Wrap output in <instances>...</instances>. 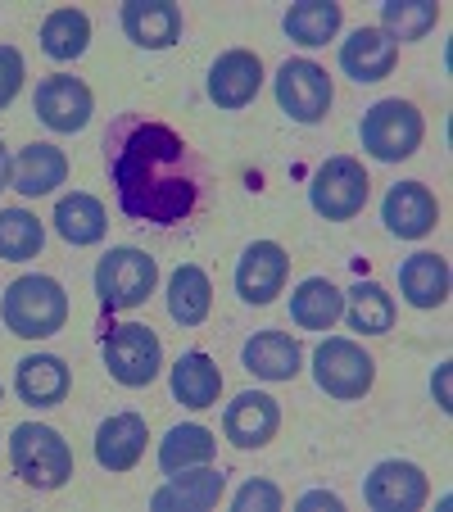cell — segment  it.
<instances>
[{"instance_id": "obj_1", "label": "cell", "mask_w": 453, "mask_h": 512, "mask_svg": "<svg viewBox=\"0 0 453 512\" xmlns=\"http://www.w3.org/2000/svg\"><path fill=\"white\" fill-rule=\"evenodd\" d=\"M109 182L118 209L136 223L173 227L186 223L200 204V164L182 132L141 114H123L105 136Z\"/></svg>"}, {"instance_id": "obj_2", "label": "cell", "mask_w": 453, "mask_h": 512, "mask_svg": "<svg viewBox=\"0 0 453 512\" xmlns=\"http://www.w3.org/2000/svg\"><path fill=\"white\" fill-rule=\"evenodd\" d=\"M0 318L14 336L23 340H46L55 331H64L68 322V295L55 277L46 272H32V277H19L5 286L0 295Z\"/></svg>"}, {"instance_id": "obj_3", "label": "cell", "mask_w": 453, "mask_h": 512, "mask_svg": "<svg viewBox=\"0 0 453 512\" xmlns=\"http://www.w3.org/2000/svg\"><path fill=\"white\" fill-rule=\"evenodd\" d=\"M159 286V263L136 245H118L105 259L96 263V295H100V313H127L141 309Z\"/></svg>"}, {"instance_id": "obj_4", "label": "cell", "mask_w": 453, "mask_h": 512, "mask_svg": "<svg viewBox=\"0 0 453 512\" xmlns=\"http://www.w3.org/2000/svg\"><path fill=\"white\" fill-rule=\"evenodd\" d=\"M10 463L19 472V481L32 485V490H59L73 476V449L55 426L23 422L10 435Z\"/></svg>"}, {"instance_id": "obj_5", "label": "cell", "mask_w": 453, "mask_h": 512, "mask_svg": "<svg viewBox=\"0 0 453 512\" xmlns=\"http://www.w3.org/2000/svg\"><path fill=\"white\" fill-rule=\"evenodd\" d=\"M422 114H417L413 100H376L372 109L358 123V136H363V150L381 164H399L422 145Z\"/></svg>"}, {"instance_id": "obj_6", "label": "cell", "mask_w": 453, "mask_h": 512, "mask_svg": "<svg viewBox=\"0 0 453 512\" xmlns=\"http://www.w3.org/2000/svg\"><path fill=\"white\" fill-rule=\"evenodd\" d=\"M100 354H105L109 377H114L118 386H127V390L150 386V381L159 377V368H164V345H159V336L150 327H141V322L109 327Z\"/></svg>"}, {"instance_id": "obj_7", "label": "cell", "mask_w": 453, "mask_h": 512, "mask_svg": "<svg viewBox=\"0 0 453 512\" xmlns=\"http://www.w3.org/2000/svg\"><path fill=\"white\" fill-rule=\"evenodd\" d=\"M313 381L331 399H363L376 381V358L358 340L327 336L313 349Z\"/></svg>"}, {"instance_id": "obj_8", "label": "cell", "mask_w": 453, "mask_h": 512, "mask_svg": "<svg viewBox=\"0 0 453 512\" xmlns=\"http://www.w3.org/2000/svg\"><path fill=\"white\" fill-rule=\"evenodd\" d=\"M367 173L358 159L349 155H331L327 164L313 173V186H309V204L313 213H322L327 223H349L354 213H363L367 204Z\"/></svg>"}, {"instance_id": "obj_9", "label": "cell", "mask_w": 453, "mask_h": 512, "mask_svg": "<svg viewBox=\"0 0 453 512\" xmlns=\"http://www.w3.org/2000/svg\"><path fill=\"white\" fill-rule=\"evenodd\" d=\"M277 105L295 123H322L331 109V78L313 59H286L277 68Z\"/></svg>"}, {"instance_id": "obj_10", "label": "cell", "mask_w": 453, "mask_h": 512, "mask_svg": "<svg viewBox=\"0 0 453 512\" xmlns=\"http://www.w3.org/2000/svg\"><path fill=\"white\" fill-rule=\"evenodd\" d=\"M363 499L376 512H417L426 503V472L404 458H386L363 481Z\"/></svg>"}, {"instance_id": "obj_11", "label": "cell", "mask_w": 453, "mask_h": 512, "mask_svg": "<svg viewBox=\"0 0 453 512\" xmlns=\"http://www.w3.org/2000/svg\"><path fill=\"white\" fill-rule=\"evenodd\" d=\"M91 114H96V96L82 78L55 73L37 87V118L50 132H82L91 123Z\"/></svg>"}, {"instance_id": "obj_12", "label": "cell", "mask_w": 453, "mask_h": 512, "mask_svg": "<svg viewBox=\"0 0 453 512\" xmlns=\"http://www.w3.org/2000/svg\"><path fill=\"white\" fill-rule=\"evenodd\" d=\"M286 272H290V259L277 241H254L241 254V263H236V295L245 304H254V309H263V304H272L281 295Z\"/></svg>"}, {"instance_id": "obj_13", "label": "cell", "mask_w": 453, "mask_h": 512, "mask_svg": "<svg viewBox=\"0 0 453 512\" xmlns=\"http://www.w3.org/2000/svg\"><path fill=\"white\" fill-rule=\"evenodd\" d=\"M381 218H386V227L399 241H422V236L435 232V223H440V204H435L431 186L399 182V186H390L386 200H381Z\"/></svg>"}, {"instance_id": "obj_14", "label": "cell", "mask_w": 453, "mask_h": 512, "mask_svg": "<svg viewBox=\"0 0 453 512\" xmlns=\"http://www.w3.org/2000/svg\"><path fill=\"white\" fill-rule=\"evenodd\" d=\"M281 426V408L272 395H263V390H245V395H236L232 404H227V413H222V431H227V440H232L236 449H263L277 435Z\"/></svg>"}, {"instance_id": "obj_15", "label": "cell", "mask_w": 453, "mask_h": 512, "mask_svg": "<svg viewBox=\"0 0 453 512\" xmlns=\"http://www.w3.org/2000/svg\"><path fill=\"white\" fill-rule=\"evenodd\" d=\"M263 87V59L254 50H227L209 68V100L218 109H241Z\"/></svg>"}, {"instance_id": "obj_16", "label": "cell", "mask_w": 453, "mask_h": 512, "mask_svg": "<svg viewBox=\"0 0 453 512\" xmlns=\"http://www.w3.org/2000/svg\"><path fill=\"white\" fill-rule=\"evenodd\" d=\"M123 32L141 50H168L182 37V10H177L173 0H127Z\"/></svg>"}, {"instance_id": "obj_17", "label": "cell", "mask_w": 453, "mask_h": 512, "mask_svg": "<svg viewBox=\"0 0 453 512\" xmlns=\"http://www.w3.org/2000/svg\"><path fill=\"white\" fill-rule=\"evenodd\" d=\"M68 177V159L59 145L50 141H32L19 150V159L10 164V182L19 195H28V200H41V195H50L55 186H64Z\"/></svg>"}, {"instance_id": "obj_18", "label": "cell", "mask_w": 453, "mask_h": 512, "mask_svg": "<svg viewBox=\"0 0 453 512\" xmlns=\"http://www.w3.org/2000/svg\"><path fill=\"white\" fill-rule=\"evenodd\" d=\"M395 59H399V46L381 28H358L354 37L340 46V68H345L358 87L390 78V73H395Z\"/></svg>"}, {"instance_id": "obj_19", "label": "cell", "mask_w": 453, "mask_h": 512, "mask_svg": "<svg viewBox=\"0 0 453 512\" xmlns=\"http://www.w3.org/2000/svg\"><path fill=\"white\" fill-rule=\"evenodd\" d=\"M145 440H150L145 417L114 413L109 422H100V431H96V463L109 467V472H127V467L141 463Z\"/></svg>"}, {"instance_id": "obj_20", "label": "cell", "mask_w": 453, "mask_h": 512, "mask_svg": "<svg viewBox=\"0 0 453 512\" xmlns=\"http://www.w3.org/2000/svg\"><path fill=\"white\" fill-rule=\"evenodd\" d=\"M68 386H73V377H68L64 358H55V354H28L19 363V372H14V390H19V399L32 408L64 404Z\"/></svg>"}, {"instance_id": "obj_21", "label": "cell", "mask_w": 453, "mask_h": 512, "mask_svg": "<svg viewBox=\"0 0 453 512\" xmlns=\"http://www.w3.org/2000/svg\"><path fill=\"white\" fill-rule=\"evenodd\" d=\"M222 490H227V476L213 472V467H200V472H173V481L164 490L150 494V508H182V512H209L218 508Z\"/></svg>"}, {"instance_id": "obj_22", "label": "cell", "mask_w": 453, "mask_h": 512, "mask_svg": "<svg viewBox=\"0 0 453 512\" xmlns=\"http://www.w3.org/2000/svg\"><path fill=\"white\" fill-rule=\"evenodd\" d=\"M241 358H245V368L263 381H290L299 372V363H304L299 340H290L286 331H254V336L245 340Z\"/></svg>"}, {"instance_id": "obj_23", "label": "cell", "mask_w": 453, "mask_h": 512, "mask_svg": "<svg viewBox=\"0 0 453 512\" xmlns=\"http://www.w3.org/2000/svg\"><path fill=\"white\" fill-rule=\"evenodd\" d=\"M345 313V290H336V281L327 277H309L299 281L295 295H290V318L304 331H331Z\"/></svg>"}, {"instance_id": "obj_24", "label": "cell", "mask_w": 453, "mask_h": 512, "mask_svg": "<svg viewBox=\"0 0 453 512\" xmlns=\"http://www.w3.org/2000/svg\"><path fill=\"white\" fill-rule=\"evenodd\" d=\"M399 290L413 309H440L449 300V263L440 254H413L399 268Z\"/></svg>"}, {"instance_id": "obj_25", "label": "cell", "mask_w": 453, "mask_h": 512, "mask_svg": "<svg viewBox=\"0 0 453 512\" xmlns=\"http://www.w3.org/2000/svg\"><path fill=\"white\" fill-rule=\"evenodd\" d=\"M105 227H109V218H105V204H100L96 195L73 191V195H64V200L55 204V232L64 236L68 245L105 241Z\"/></svg>"}, {"instance_id": "obj_26", "label": "cell", "mask_w": 453, "mask_h": 512, "mask_svg": "<svg viewBox=\"0 0 453 512\" xmlns=\"http://www.w3.org/2000/svg\"><path fill=\"white\" fill-rule=\"evenodd\" d=\"M173 395L182 399L186 408H213L222 395V372L209 354L191 349L173 363Z\"/></svg>"}, {"instance_id": "obj_27", "label": "cell", "mask_w": 453, "mask_h": 512, "mask_svg": "<svg viewBox=\"0 0 453 512\" xmlns=\"http://www.w3.org/2000/svg\"><path fill=\"white\" fill-rule=\"evenodd\" d=\"M213 309V286L204 277V268L182 263V268L168 277V318L182 322V327H200Z\"/></svg>"}, {"instance_id": "obj_28", "label": "cell", "mask_w": 453, "mask_h": 512, "mask_svg": "<svg viewBox=\"0 0 453 512\" xmlns=\"http://www.w3.org/2000/svg\"><path fill=\"white\" fill-rule=\"evenodd\" d=\"M340 19H345V14H340L336 0H299V5L286 10L281 28H286V37L295 41V46H327L340 32Z\"/></svg>"}, {"instance_id": "obj_29", "label": "cell", "mask_w": 453, "mask_h": 512, "mask_svg": "<svg viewBox=\"0 0 453 512\" xmlns=\"http://www.w3.org/2000/svg\"><path fill=\"white\" fill-rule=\"evenodd\" d=\"M213 454H218V440H213L209 426H173V431L159 440V467L168 476L186 472V467H209Z\"/></svg>"}, {"instance_id": "obj_30", "label": "cell", "mask_w": 453, "mask_h": 512, "mask_svg": "<svg viewBox=\"0 0 453 512\" xmlns=\"http://www.w3.org/2000/svg\"><path fill=\"white\" fill-rule=\"evenodd\" d=\"M345 300H349L345 304L349 327L363 331V336H386V331L395 327V300L386 295L381 281H358Z\"/></svg>"}, {"instance_id": "obj_31", "label": "cell", "mask_w": 453, "mask_h": 512, "mask_svg": "<svg viewBox=\"0 0 453 512\" xmlns=\"http://www.w3.org/2000/svg\"><path fill=\"white\" fill-rule=\"evenodd\" d=\"M46 245V227L37 213L28 209H0V259L10 263H28L41 254Z\"/></svg>"}, {"instance_id": "obj_32", "label": "cell", "mask_w": 453, "mask_h": 512, "mask_svg": "<svg viewBox=\"0 0 453 512\" xmlns=\"http://www.w3.org/2000/svg\"><path fill=\"white\" fill-rule=\"evenodd\" d=\"M435 19H440V5L435 0H386L381 5V32H386L390 41H422L426 32L435 28Z\"/></svg>"}, {"instance_id": "obj_33", "label": "cell", "mask_w": 453, "mask_h": 512, "mask_svg": "<svg viewBox=\"0 0 453 512\" xmlns=\"http://www.w3.org/2000/svg\"><path fill=\"white\" fill-rule=\"evenodd\" d=\"M91 41V19L82 10H55L41 23V50L50 59H78Z\"/></svg>"}, {"instance_id": "obj_34", "label": "cell", "mask_w": 453, "mask_h": 512, "mask_svg": "<svg viewBox=\"0 0 453 512\" xmlns=\"http://www.w3.org/2000/svg\"><path fill=\"white\" fill-rule=\"evenodd\" d=\"M236 512H277L281 508V490L272 481H245L232 499Z\"/></svg>"}, {"instance_id": "obj_35", "label": "cell", "mask_w": 453, "mask_h": 512, "mask_svg": "<svg viewBox=\"0 0 453 512\" xmlns=\"http://www.w3.org/2000/svg\"><path fill=\"white\" fill-rule=\"evenodd\" d=\"M23 78H28V68H23V55L14 46H0V109L10 105L19 96Z\"/></svg>"}, {"instance_id": "obj_36", "label": "cell", "mask_w": 453, "mask_h": 512, "mask_svg": "<svg viewBox=\"0 0 453 512\" xmlns=\"http://www.w3.org/2000/svg\"><path fill=\"white\" fill-rule=\"evenodd\" d=\"M431 390H435V404H440L444 413H453V399H449V363H440V368H435Z\"/></svg>"}, {"instance_id": "obj_37", "label": "cell", "mask_w": 453, "mask_h": 512, "mask_svg": "<svg viewBox=\"0 0 453 512\" xmlns=\"http://www.w3.org/2000/svg\"><path fill=\"white\" fill-rule=\"evenodd\" d=\"M299 508L309 512V508H327V512H340V499L331 490H309L304 499H299Z\"/></svg>"}, {"instance_id": "obj_38", "label": "cell", "mask_w": 453, "mask_h": 512, "mask_svg": "<svg viewBox=\"0 0 453 512\" xmlns=\"http://www.w3.org/2000/svg\"><path fill=\"white\" fill-rule=\"evenodd\" d=\"M10 186V155H5V141H0V191Z\"/></svg>"}, {"instance_id": "obj_39", "label": "cell", "mask_w": 453, "mask_h": 512, "mask_svg": "<svg viewBox=\"0 0 453 512\" xmlns=\"http://www.w3.org/2000/svg\"><path fill=\"white\" fill-rule=\"evenodd\" d=\"M0 399H5V390H0Z\"/></svg>"}]
</instances>
